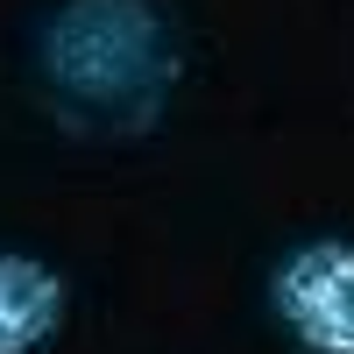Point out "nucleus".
<instances>
[{"instance_id":"1","label":"nucleus","mask_w":354,"mask_h":354,"mask_svg":"<svg viewBox=\"0 0 354 354\" xmlns=\"http://www.w3.org/2000/svg\"><path fill=\"white\" fill-rule=\"evenodd\" d=\"M277 312L312 354H354V241H312L277 270Z\"/></svg>"},{"instance_id":"2","label":"nucleus","mask_w":354,"mask_h":354,"mask_svg":"<svg viewBox=\"0 0 354 354\" xmlns=\"http://www.w3.org/2000/svg\"><path fill=\"white\" fill-rule=\"evenodd\" d=\"M64 283L28 255H0V354H28L57 333Z\"/></svg>"}]
</instances>
